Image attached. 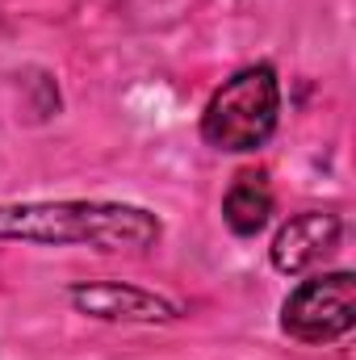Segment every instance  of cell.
I'll return each instance as SVG.
<instances>
[{"label": "cell", "instance_id": "cell-5", "mask_svg": "<svg viewBox=\"0 0 356 360\" xmlns=\"http://www.w3.org/2000/svg\"><path fill=\"white\" fill-rule=\"evenodd\" d=\"M336 248H340V218L323 214V210H306V214L289 218L276 231V239H272V264H276V272L302 276V272L319 269Z\"/></svg>", "mask_w": 356, "mask_h": 360}, {"label": "cell", "instance_id": "cell-6", "mask_svg": "<svg viewBox=\"0 0 356 360\" xmlns=\"http://www.w3.org/2000/svg\"><path fill=\"white\" fill-rule=\"evenodd\" d=\"M272 214V188H268L265 172H243V176L231 184L227 201H222V218L235 235H260Z\"/></svg>", "mask_w": 356, "mask_h": 360}, {"label": "cell", "instance_id": "cell-2", "mask_svg": "<svg viewBox=\"0 0 356 360\" xmlns=\"http://www.w3.org/2000/svg\"><path fill=\"white\" fill-rule=\"evenodd\" d=\"M281 84L272 68H243L231 76L201 113V139L218 151H256L276 130Z\"/></svg>", "mask_w": 356, "mask_h": 360}, {"label": "cell", "instance_id": "cell-4", "mask_svg": "<svg viewBox=\"0 0 356 360\" xmlns=\"http://www.w3.org/2000/svg\"><path fill=\"white\" fill-rule=\"evenodd\" d=\"M72 306L89 319H105V323H168V319H180L177 302L155 297V293L134 289V285H122V281L72 285Z\"/></svg>", "mask_w": 356, "mask_h": 360}, {"label": "cell", "instance_id": "cell-1", "mask_svg": "<svg viewBox=\"0 0 356 360\" xmlns=\"http://www.w3.org/2000/svg\"><path fill=\"white\" fill-rule=\"evenodd\" d=\"M0 239L21 243H80L96 252H143L160 239V218L122 201H25L0 205Z\"/></svg>", "mask_w": 356, "mask_h": 360}, {"label": "cell", "instance_id": "cell-3", "mask_svg": "<svg viewBox=\"0 0 356 360\" xmlns=\"http://www.w3.org/2000/svg\"><path fill=\"white\" fill-rule=\"evenodd\" d=\"M356 323V276L352 272H327L314 281H302L285 306H281V327L285 335L302 344H331L348 335Z\"/></svg>", "mask_w": 356, "mask_h": 360}]
</instances>
